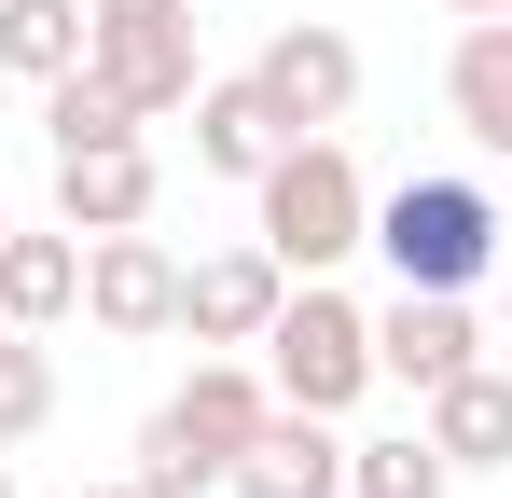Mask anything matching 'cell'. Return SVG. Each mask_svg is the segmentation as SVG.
I'll use <instances>...</instances> for the list:
<instances>
[{"label":"cell","mask_w":512,"mask_h":498,"mask_svg":"<svg viewBox=\"0 0 512 498\" xmlns=\"http://www.w3.org/2000/svg\"><path fill=\"white\" fill-rule=\"evenodd\" d=\"M263 415H277V388H263L250 360H194L167 402H153V429H139V471L194 498L208 471H236V457H250V429H263Z\"/></svg>","instance_id":"1"},{"label":"cell","mask_w":512,"mask_h":498,"mask_svg":"<svg viewBox=\"0 0 512 498\" xmlns=\"http://www.w3.org/2000/svg\"><path fill=\"white\" fill-rule=\"evenodd\" d=\"M360 222H374V194H360L346 139L305 125V139H277V153H263V249H277V263H305V277H319V263L360 249Z\"/></svg>","instance_id":"2"},{"label":"cell","mask_w":512,"mask_h":498,"mask_svg":"<svg viewBox=\"0 0 512 498\" xmlns=\"http://www.w3.org/2000/svg\"><path fill=\"white\" fill-rule=\"evenodd\" d=\"M263 388L277 402H305V415H333V402H360L374 388V305H346V291H277V319H263Z\"/></svg>","instance_id":"3"},{"label":"cell","mask_w":512,"mask_h":498,"mask_svg":"<svg viewBox=\"0 0 512 498\" xmlns=\"http://www.w3.org/2000/svg\"><path fill=\"white\" fill-rule=\"evenodd\" d=\"M360 236L402 263V291H471V277H485V249H499V208H485L471 180H402Z\"/></svg>","instance_id":"4"},{"label":"cell","mask_w":512,"mask_h":498,"mask_svg":"<svg viewBox=\"0 0 512 498\" xmlns=\"http://www.w3.org/2000/svg\"><path fill=\"white\" fill-rule=\"evenodd\" d=\"M84 70L125 111H180L194 97V0H84Z\"/></svg>","instance_id":"5"},{"label":"cell","mask_w":512,"mask_h":498,"mask_svg":"<svg viewBox=\"0 0 512 498\" xmlns=\"http://www.w3.org/2000/svg\"><path fill=\"white\" fill-rule=\"evenodd\" d=\"M277 291H291V263L277 249H208V263H180V332L194 346H263V319H277Z\"/></svg>","instance_id":"6"},{"label":"cell","mask_w":512,"mask_h":498,"mask_svg":"<svg viewBox=\"0 0 512 498\" xmlns=\"http://www.w3.org/2000/svg\"><path fill=\"white\" fill-rule=\"evenodd\" d=\"M153 194H167L153 139H84V153H56V208H70V236H125V222H153Z\"/></svg>","instance_id":"7"},{"label":"cell","mask_w":512,"mask_h":498,"mask_svg":"<svg viewBox=\"0 0 512 498\" xmlns=\"http://www.w3.org/2000/svg\"><path fill=\"white\" fill-rule=\"evenodd\" d=\"M180 111H194V166H222V180H263V153H277V139H305V125H291L250 70H222V83L194 70V97H180Z\"/></svg>","instance_id":"8"},{"label":"cell","mask_w":512,"mask_h":498,"mask_svg":"<svg viewBox=\"0 0 512 498\" xmlns=\"http://www.w3.org/2000/svg\"><path fill=\"white\" fill-rule=\"evenodd\" d=\"M250 83H263V97H277V111H291V125H333L346 97H360V42L305 14V28H277V42H263V56H250Z\"/></svg>","instance_id":"9"},{"label":"cell","mask_w":512,"mask_h":498,"mask_svg":"<svg viewBox=\"0 0 512 498\" xmlns=\"http://www.w3.org/2000/svg\"><path fill=\"white\" fill-rule=\"evenodd\" d=\"M84 319H111V332H180V263L139 236V222L84 249Z\"/></svg>","instance_id":"10"},{"label":"cell","mask_w":512,"mask_h":498,"mask_svg":"<svg viewBox=\"0 0 512 498\" xmlns=\"http://www.w3.org/2000/svg\"><path fill=\"white\" fill-rule=\"evenodd\" d=\"M485 360V332L457 291H402L388 319H374V374H402V388H443V374H471Z\"/></svg>","instance_id":"11"},{"label":"cell","mask_w":512,"mask_h":498,"mask_svg":"<svg viewBox=\"0 0 512 498\" xmlns=\"http://www.w3.org/2000/svg\"><path fill=\"white\" fill-rule=\"evenodd\" d=\"M236 498H346V443L305 402H277L250 429V457H236Z\"/></svg>","instance_id":"12"},{"label":"cell","mask_w":512,"mask_h":498,"mask_svg":"<svg viewBox=\"0 0 512 498\" xmlns=\"http://www.w3.org/2000/svg\"><path fill=\"white\" fill-rule=\"evenodd\" d=\"M443 111H457L485 153H512V14H471V28H457V56H443Z\"/></svg>","instance_id":"13"},{"label":"cell","mask_w":512,"mask_h":498,"mask_svg":"<svg viewBox=\"0 0 512 498\" xmlns=\"http://www.w3.org/2000/svg\"><path fill=\"white\" fill-rule=\"evenodd\" d=\"M429 443H443L457 471L512 457V374H485V360H471V374H443V388H429Z\"/></svg>","instance_id":"14"},{"label":"cell","mask_w":512,"mask_h":498,"mask_svg":"<svg viewBox=\"0 0 512 498\" xmlns=\"http://www.w3.org/2000/svg\"><path fill=\"white\" fill-rule=\"evenodd\" d=\"M70 305H84V249L70 236H0V319L42 332V319H70Z\"/></svg>","instance_id":"15"},{"label":"cell","mask_w":512,"mask_h":498,"mask_svg":"<svg viewBox=\"0 0 512 498\" xmlns=\"http://www.w3.org/2000/svg\"><path fill=\"white\" fill-rule=\"evenodd\" d=\"M139 125H153V111H125V97H111L84 56L42 83V139H56V153H84V139H139Z\"/></svg>","instance_id":"16"},{"label":"cell","mask_w":512,"mask_h":498,"mask_svg":"<svg viewBox=\"0 0 512 498\" xmlns=\"http://www.w3.org/2000/svg\"><path fill=\"white\" fill-rule=\"evenodd\" d=\"M457 485V457L429 443V429H402V443H346V498H443Z\"/></svg>","instance_id":"17"},{"label":"cell","mask_w":512,"mask_h":498,"mask_svg":"<svg viewBox=\"0 0 512 498\" xmlns=\"http://www.w3.org/2000/svg\"><path fill=\"white\" fill-rule=\"evenodd\" d=\"M70 56H84V0H0V70L56 83Z\"/></svg>","instance_id":"18"},{"label":"cell","mask_w":512,"mask_h":498,"mask_svg":"<svg viewBox=\"0 0 512 498\" xmlns=\"http://www.w3.org/2000/svg\"><path fill=\"white\" fill-rule=\"evenodd\" d=\"M42 415H56V346H42V332H14V319H0V443H28Z\"/></svg>","instance_id":"19"},{"label":"cell","mask_w":512,"mask_h":498,"mask_svg":"<svg viewBox=\"0 0 512 498\" xmlns=\"http://www.w3.org/2000/svg\"><path fill=\"white\" fill-rule=\"evenodd\" d=\"M84 498H180V485H153V471H111V485H84Z\"/></svg>","instance_id":"20"},{"label":"cell","mask_w":512,"mask_h":498,"mask_svg":"<svg viewBox=\"0 0 512 498\" xmlns=\"http://www.w3.org/2000/svg\"><path fill=\"white\" fill-rule=\"evenodd\" d=\"M457 14H512V0H457Z\"/></svg>","instance_id":"21"},{"label":"cell","mask_w":512,"mask_h":498,"mask_svg":"<svg viewBox=\"0 0 512 498\" xmlns=\"http://www.w3.org/2000/svg\"><path fill=\"white\" fill-rule=\"evenodd\" d=\"M0 236H14V194H0Z\"/></svg>","instance_id":"22"},{"label":"cell","mask_w":512,"mask_h":498,"mask_svg":"<svg viewBox=\"0 0 512 498\" xmlns=\"http://www.w3.org/2000/svg\"><path fill=\"white\" fill-rule=\"evenodd\" d=\"M0 498H14V471H0Z\"/></svg>","instance_id":"23"},{"label":"cell","mask_w":512,"mask_h":498,"mask_svg":"<svg viewBox=\"0 0 512 498\" xmlns=\"http://www.w3.org/2000/svg\"><path fill=\"white\" fill-rule=\"evenodd\" d=\"M499 305H512V291H499Z\"/></svg>","instance_id":"24"}]
</instances>
